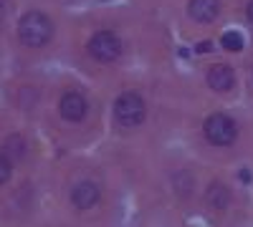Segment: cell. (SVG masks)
I'll return each instance as SVG.
<instances>
[{"mask_svg":"<svg viewBox=\"0 0 253 227\" xmlns=\"http://www.w3.org/2000/svg\"><path fill=\"white\" fill-rule=\"evenodd\" d=\"M205 139L215 147H228L236 141V124L225 114H213L205 121Z\"/></svg>","mask_w":253,"mask_h":227,"instance_id":"4","label":"cell"},{"mask_svg":"<svg viewBox=\"0 0 253 227\" xmlns=\"http://www.w3.org/2000/svg\"><path fill=\"white\" fill-rule=\"evenodd\" d=\"M99 197H101V192L94 182H79L71 190V202H74L76 210H91L99 202Z\"/></svg>","mask_w":253,"mask_h":227,"instance_id":"6","label":"cell"},{"mask_svg":"<svg viewBox=\"0 0 253 227\" xmlns=\"http://www.w3.org/2000/svg\"><path fill=\"white\" fill-rule=\"evenodd\" d=\"M208 51H213V43H210V40H205V43L198 46V53H208Z\"/></svg>","mask_w":253,"mask_h":227,"instance_id":"12","label":"cell"},{"mask_svg":"<svg viewBox=\"0 0 253 227\" xmlns=\"http://www.w3.org/2000/svg\"><path fill=\"white\" fill-rule=\"evenodd\" d=\"M89 53L96 61H101V64H112V61H117L119 53H122V40L112 31H99L89 40Z\"/></svg>","mask_w":253,"mask_h":227,"instance_id":"3","label":"cell"},{"mask_svg":"<svg viewBox=\"0 0 253 227\" xmlns=\"http://www.w3.org/2000/svg\"><path fill=\"white\" fill-rule=\"evenodd\" d=\"M53 35V23L38 10H31L20 18L18 23V38L28 48H43Z\"/></svg>","mask_w":253,"mask_h":227,"instance_id":"1","label":"cell"},{"mask_svg":"<svg viewBox=\"0 0 253 227\" xmlns=\"http://www.w3.org/2000/svg\"><path fill=\"white\" fill-rule=\"evenodd\" d=\"M233 84H236V73H233V68H230V66L220 64V66H213V68L208 71V86L213 89V91L225 94V91L233 89Z\"/></svg>","mask_w":253,"mask_h":227,"instance_id":"7","label":"cell"},{"mask_svg":"<svg viewBox=\"0 0 253 227\" xmlns=\"http://www.w3.org/2000/svg\"><path fill=\"white\" fill-rule=\"evenodd\" d=\"M58 111L66 121H81L86 116L89 106H86V98H84L79 91H66L58 101Z\"/></svg>","mask_w":253,"mask_h":227,"instance_id":"5","label":"cell"},{"mask_svg":"<svg viewBox=\"0 0 253 227\" xmlns=\"http://www.w3.org/2000/svg\"><path fill=\"white\" fill-rule=\"evenodd\" d=\"M187 10H190V15H193L198 23H210V20L218 18L220 0H190Z\"/></svg>","mask_w":253,"mask_h":227,"instance_id":"8","label":"cell"},{"mask_svg":"<svg viewBox=\"0 0 253 227\" xmlns=\"http://www.w3.org/2000/svg\"><path fill=\"white\" fill-rule=\"evenodd\" d=\"M220 43H223L225 51H233V53H236V51L243 48V35L236 33V31H233V33H225V35L220 38Z\"/></svg>","mask_w":253,"mask_h":227,"instance_id":"10","label":"cell"},{"mask_svg":"<svg viewBox=\"0 0 253 227\" xmlns=\"http://www.w3.org/2000/svg\"><path fill=\"white\" fill-rule=\"evenodd\" d=\"M144 114H147L144 101L134 91H124L114 104V116H117V121L122 124V127H129V129L139 127V124L144 121Z\"/></svg>","mask_w":253,"mask_h":227,"instance_id":"2","label":"cell"},{"mask_svg":"<svg viewBox=\"0 0 253 227\" xmlns=\"http://www.w3.org/2000/svg\"><path fill=\"white\" fill-rule=\"evenodd\" d=\"M205 199H208V204H210L213 210H225L228 202H230V192L223 187L220 182H215V184H210V187H208Z\"/></svg>","mask_w":253,"mask_h":227,"instance_id":"9","label":"cell"},{"mask_svg":"<svg viewBox=\"0 0 253 227\" xmlns=\"http://www.w3.org/2000/svg\"><path fill=\"white\" fill-rule=\"evenodd\" d=\"M248 20H251V23H253V0H251V3H248Z\"/></svg>","mask_w":253,"mask_h":227,"instance_id":"13","label":"cell"},{"mask_svg":"<svg viewBox=\"0 0 253 227\" xmlns=\"http://www.w3.org/2000/svg\"><path fill=\"white\" fill-rule=\"evenodd\" d=\"M8 177H10V159L0 152V184L8 182Z\"/></svg>","mask_w":253,"mask_h":227,"instance_id":"11","label":"cell"}]
</instances>
